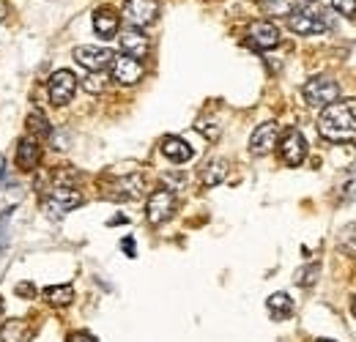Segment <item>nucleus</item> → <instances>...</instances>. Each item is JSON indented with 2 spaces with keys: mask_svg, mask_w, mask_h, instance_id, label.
<instances>
[{
  "mask_svg": "<svg viewBox=\"0 0 356 342\" xmlns=\"http://www.w3.org/2000/svg\"><path fill=\"white\" fill-rule=\"evenodd\" d=\"M86 90L88 93H102L104 90V77L102 74H90L88 80H86Z\"/></svg>",
  "mask_w": 356,
  "mask_h": 342,
  "instance_id": "nucleus-26",
  "label": "nucleus"
},
{
  "mask_svg": "<svg viewBox=\"0 0 356 342\" xmlns=\"http://www.w3.org/2000/svg\"><path fill=\"white\" fill-rule=\"evenodd\" d=\"M307 3H310V0H307Z\"/></svg>",
  "mask_w": 356,
  "mask_h": 342,
  "instance_id": "nucleus-36",
  "label": "nucleus"
},
{
  "mask_svg": "<svg viewBox=\"0 0 356 342\" xmlns=\"http://www.w3.org/2000/svg\"><path fill=\"white\" fill-rule=\"evenodd\" d=\"M305 0H261V8L271 17H291L293 11L302 8Z\"/></svg>",
  "mask_w": 356,
  "mask_h": 342,
  "instance_id": "nucleus-19",
  "label": "nucleus"
},
{
  "mask_svg": "<svg viewBox=\"0 0 356 342\" xmlns=\"http://www.w3.org/2000/svg\"><path fill=\"white\" fill-rule=\"evenodd\" d=\"M225 175H227V162H225V159H214V162H209L206 170H203V184H206V186H217V184L225 181Z\"/></svg>",
  "mask_w": 356,
  "mask_h": 342,
  "instance_id": "nucleus-22",
  "label": "nucleus"
},
{
  "mask_svg": "<svg viewBox=\"0 0 356 342\" xmlns=\"http://www.w3.org/2000/svg\"><path fill=\"white\" fill-rule=\"evenodd\" d=\"M318 342H334V340H318Z\"/></svg>",
  "mask_w": 356,
  "mask_h": 342,
  "instance_id": "nucleus-35",
  "label": "nucleus"
},
{
  "mask_svg": "<svg viewBox=\"0 0 356 342\" xmlns=\"http://www.w3.org/2000/svg\"><path fill=\"white\" fill-rule=\"evenodd\" d=\"M47 90H49V99H52V104L63 107V104H69V101H72V96L77 93V77H74L72 72L60 69V72H55V74L49 77V83H47Z\"/></svg>",
  "mask_w": 356,
  "mask_h": 342,
  "instance_id": "nucleus-8",
  "label": "nucleus"
},
{
  "mask_svg": "<svg viewBox=\"0 0 356 342\" xmlns=\"http://www.w3.org/2000/svg\"><path fill=\"white\" fill-rule=\"evenodd\" d=\"M17 296L19 299H33L36 296V285L33 282H19L17 285Z\"/></svg>",
  "mask_w": 356,
  "mask_h": 342,
  "instance_id": "nucleus-28",
  "label": "nucleus"
},
{
  "mask_svg": "<svg viewBox=\"0 0 356 342\" xmlns=\"http://www.w3.org/2000/svg\"><path fill=\"white\" fill-rule=\"evenodd\" d=\"M266 307L268 312H271V318H277V320H282V318H288L293 312V301H291L288 293H271Z\"/></svg>",
  "mask_w": 356,
  "mask_h": 342,
  "instance_id": "nucleus-20",
  "label": "nucleus"
},
{
  "mask_svg": "<svg viewBox=\"0 0 356 342\" xmlns=\"http://www.w3.org/2000/svg\"><path fill=\"white\" fill-rule=\"evenodd\" d=\"M318 274H321V266L312 263V266H307V268H299V271H296V282L305 285V288H310L312 282L318 279Z\"/></svg>",
  "mask_w": 356,
  "mask_h": 342,
  "instance_id": "nucleus-24",
  "label": "nucleus"
},
{
  "mask_svg": "<svg viewBox=\"0 0 356 342\" xmlns=\"http://www.w3.org/2000/svg\"><path fill=\"white\" fill-rule=\"evenodd\" d=\"M159 148H162V154H165L170 162H176V165H184V162H189V159H192V148H189V142H186V140H181V137H176V134L165 137Z\"/></svg>",
  "mask_w": 356,
  "mask_h": 342,
  "instance_id": "nucleus-17",
  "label": "nucleus"
},
{
  "mask_svg": "<svg viewBox=\"0 0 356 342\" xmlns=\"http://www.w3.org/2000/svg\"><path fill=\"white\" fill-rule=\"evenodd\" d=\"M247 36H250V44L255 47V49H274L277 44H280V31H277V25H271V22H252L250 25V31H247Z\"/></svg>",
  "mask_w": 356,
  "mask_h": 342,
  "instance_id": "nucleus-13",
  "label": "nucleus"
},
{
  "mask_svg": "<svg viewBox=\"0 0 356 342\" xmlns=\"http://www.w3.org/2000/svg\"><path fill=\"white\" fill-rule=\"evenodd\" d=\"M3 309H6V307H3V299H0V315H3Z\"/></svg>",
  "mask_w": 356,
  "mask_h": 342,
  "instance_id": "nucleus-34",
  "label": "nucleus"
},
{
  "mask_svg": "<svg viewBox=\"0 0 356 342\" xmlns=\"http://www.w3.org/2000/svg\"><path fill=\"white\" fill-rule=\"evenodd\" d=\"M44 299L52 307H69L72 299H74V288L72 285H49L44 291Z\"/></svg>",
  "mask_w": 356,
  "mask_h": 342,
  "instance_id": "nucleus-21",
  "label": "nucleus"
},
{
  "mask_svg": "<svg viewBox=\"0 0 356 342\" xmlns=\"http://www.w3.org/2000/svg\"><path fill=\"white\" fill-rule=\"evenodd\" d=\"M39 156H42V151H39V142H36L33 137L19 140V145H17V168H19V170H25V172L36 170Z\"/></svg>",
  "mask_w": 356,
  "mask_h": 342,
  "instance_id": "nucleus-16",
  "label": "nucleus"
},
{
  "mask_svg": "<svg viewBox=\"0 0 356 342\" xmlns=\"http://www.w3.org/2000/svg\"><path fill=\"white\" fill-rule=\"evenodd\" d=\"M288 28H291L293 33H299V36H315V33H323V31H326V22H323V17H321L318 11H312V8H299V11H293V14L288 17Z\"/></svg>",
  "mask_w": 356,
  "mask_h": 342,
  "instance_id": "nucleus-9",
  "label": "nucleus"
},
{
  "mask_svg": "<svg viewBox=\"0 0 356 342\" xmlns=\"http://www.w3.org/2000/svg\"><path fill=\"white\" fill-rule=\"evenodd\" d=\"M143 189H145L143 175L132 172V175H124V178L113 181V184H110L107 197H110V200H137V197L143 195Z\"/></svg>",
  "mask_w": 356,
  "mask_h": 342,
  "instance_id": "nucleus-12",
  "label": "nucleus"
},
{
  "mask_svg": "<svg viewBox=\"0 0 356 342\" xmlns=\"http://www.w3.org/2000/svg\"><path fill=\"white\" fill-rule=\"evenodd\" d=\"M69 342H99L93 334H88V332H74L72 337H69Z\"/></svg>",
  "mask_w": 356,
  "mask_h": 342,
  "instance_id": "nucleus-30",
  "label": "nucleus"
},
{
  "mask_svg": "<svg viewBox=\"0 0 356 342\" xmlns=\"http://www.w3.org/2000/svg\"><path fill=\"white\" fill-rule=\"evenodd\" d=\"M277 145H280V156H282V162L288 168H299L305 162V156H307V140H305V134L299 129H288L282 142H277Z\"/></svg>",
  "mask_w": 356,
  "mask_h": 342,
  "instance_id": "nucleus-7",
  "label": "nucleus"
},
{
  "mask_svg": "<svg viewBox=\"0 0 356 342\" xmlns=\"http://www.w3.org/2000/svg\"><path fill=\"white\" fill-rule=\"evenodd\" d=\"M8 219H11V211H6V214L0 216V252L6 250V241H8Z\"/></svg>",
  "mask_w": 356,
  "mask_h": 342,
  "instance_id": "nucleus-27",
  "label": "nucleus"
},
{
  "mask_svg": "<svg viewBox=\"0 0 356 342\" xmlns=\"http://www.w3.org/2000/svg\"><path fill=\"white\" fill-rule=\"evenodd\" d=\"M6 17H8V3H6V0H0V22H3Z\"/></svg>",
  "mask_w": 356,
  "mask_h": 342,
  "instance_id": "nucleus-32",
  "label": "nucleus"
},
{
  "mask_svg": "<svg viewBox=\"0 0 356 342\" xmlns=\"http://www.w3.org/2000/svg\"><path fill=\"white\" fill-rule=\"evenodd\" d=\"M118 28H121V17L113 11V8H96L93 11V31L102 36V39H113L118 36Z\"/></svg>",
  "mask_w": 356,
  "mask_h": 342,
  "instance_id": "nucleus-15",
  "label": "nucleus"
},
{
  "mask_svg": "<svg viewBox=\"0 0 356 342\" xmlns=\"http://www.w3.org/2000/svg\"><path fill=\"white\" fill-rule=\"evenodd\" d=\"M159 17V0H127L124 3V19L132 28H148Z\"/></svg>",
  "mask_w": 356,
  "mask_h": 342,
  "instance_id": "nucleus-5",
  "label": "nucleus"
},
{
  "mask_svg": "<svg viewBox=\"0 0 356 342\" xmlns=\"http://www.w3.org/2000/svg\"><path fill=\"white\" fill-rule=\"evenodd\" d=\"M176 211V195L170 189H156L151 197H148V206H145V219L156 227V225H165Z\"/></svg>",
  "mask_w": 356,
  "mask_h": 342,
  "instance_id": "nucleus-6",
  "label": "nucleus"
},
{
  "mask_svg": "<svg viewBox=\"0 0 356 342\" xmlns=\"http://www.w3.org/2000/svg\"><path fill=\"white\" fill-rule=\"evenodd\" d=\"M121 247L127 250V255L134 257V241H132V238H124V241H121Z\"/></svg>",
  "mask_w": 356,
  "mask_h": 342,
  "instance_id": "nucleus-31",
  "label": "nucleus"
},
{
  "mask_svg": "<svg viewBox=\"0 0 356 342\" xmlns=\"http://www.w3.org/2000/svg\"><path fill=\"white\" fill-rule=\"evenodd\" d=\"M351 312H354V318H356V296H354V301H351Z\"/></svg>",
  "mask_w": 356,
  "mask_h": 342,
  "instance_id": "nucleus-33",
  "label": "nucleus"
},
{
  "mask_svg": "<svg viewBox=\"0 0 356 342\" xmlns=\"http://www.w3.org/2000/svg\"><path fill=\"white\" fill-rule=\"evenodd\" d=\"M305 99L310 107H329L340 99V86L332 77H312L305 86Z\"/></svg>",
  "mask_w": 356,
  "mask_h": 342,
  "instance_id": "nucleus-3",
  "label": "nucleus"
},
{
  "mask_svg": "<svg viewBox=\"0 0 356 342\" xmlns=\"http://www.w3.org/2000/svg\"><path fill=\"white\" fill-rule=\"evenodd\" d=\"M332 8L343 17H356V0H332Z\"/></svg>",
  "mask_w": 356,
  "mask_h": 342,
  "instance_id": "nucleus-25",
  "label": "nucleus"
},
{
  "mask_svg": "<svg viewBox=\"0 0 356 342\" xmlns=\"http://www.w3.org/2000/svg\"><path fill=\"white\" fill-rule=\"evenodd\" d=\"M110 72H113V80H115L118 86H134V83H140L143 74H145L143 63H140L137 58H129V55H115Z\"/></svg>",
  "mask_w": 356,
  "mask_h": 342,
  "instance_id": "nucleus-10",
  "label": "nucleus"
},
{
  "mask_svg": "<svg viewBox=\"0 0 356 342\" xmlns=\"http://www.w3.org/2000/svg\"><path fill=\"white\" fill-rule=\"evenodd\" d=\"M83 203V195H80V189L77 186H58V184H52L49 186V195L44 197V211L49 214H66V211H72V209H77Z\"/></svg>",
  "mask_w": 356,
  "mask_h": 342,
  "instance_id": "nucleus-2",
  "label": "nucleus"
},
{
  "mask_svg": "<svg viewBox=\"0 0 356 342\" xmlns=\"http://www.w3.org/2000/svg\"><path fill=\"white\" fill-rule=\"evenodd\" d=\"M197 129H200V131H203L209 140H217V137H220V127H209V121H200V124H197Z\"/></svg>",
  "mask_w": 356,
  "mask_h": 342,
  "instance_id": "nucleus-29",
  "label": "nucleus"
},
{
  "mask_svg": "<svg viewBox=\"0 0 356 342\" xmlns=\"http://www.w3.org/2000/svg\"><path fill=\"white\" fill-rule=\"evenodd\" d=\"M28 129L33 131V140L36 137H49L52 134V127H49V121H47V115L42 110H33L31 115H28Z\"/></svg>",
  "mask_w": 356,
  "mask_h": 342,
  "instance_id": "nucleus-23",
  "label": "nucleus"
},
{
  "mask_svg": "<svg viewBox=\"0 0 356 342\" xmlns=\"http://www.w3.org/2000/svg\"><path fill=\"white\" fill-rule=\"evenodd\" d=\"M277 142H280V124L266 121V124H261V127L252 131V137H250V151H252L255 156H266V154L274 151Z\"/></svg>",
  "mask_w": 356,
  "mask_h": 342,
  "instance_id": "nucleus-11",
  "label": "nucleus"
},
{
  "mask_svg": "<svg viewBox=\"0 0 356 342\" xmlns=\"http://www.w3.org/2000/svg\"><path fill=\"white\" fill-rule=\"evenodd\" d=\"M121 49H124V55H129V58H145L148 55V49H151V42H148V36L140 31V28H127V31H121Z\"/></svg>",
  "mask_w": 356,
  "mask_h": 342,
  "instance_id": "nucleus-14",
  "label": "nucleus"
},
{
  "mask_svg": "<svg viewBox=\"0 0 356 342\" xmlns=\"http://www.w3.org/2000/svg\"><path fill=\"white\" fill-rule=\"evenodd\" d=\"M318 131L329 140V142H348L356 140V99L348 101H334L329 107H323Z\"/></svg>",
  "mask_w": 356,
  "mask_h": 342,
  "instance_id": "nucleus-1",
  "label": "nucleus"
},
{
  "mask_svg": "<svg viewBox=\"0 0 356 342\" xmlns=\"http://www.w3.org/2000/svg\"><path fill=\"white\" fill-rule=\"evenodd\" d=\"M31 337H33V329L22 318H11L0 329V340L3 342H31Z\"/></svg>",
  "mask_w": 356,
  "mask_h": 342,
  "instance_id": "nucleus-18",
  "label": "nucleus"
},
{
  "mask_svg": "<svg viewBox=\"0 0 356 342\" xmlns=\"http://www.w3.org/2000/svg\"><path fill=\"white\" fill-rule=\"evenodd\" d=\"M113 58H115V55H113L107 47L83 44V47L74 49V60H77L83 69H88L90 74H102L104 69H110V66H113Z\"/></svg>",
  "mask_w": 356,
  "mask_h": 342,
  "instance_id": "nucleus-4",
  "label": "nucleus"
}]
</instances>
